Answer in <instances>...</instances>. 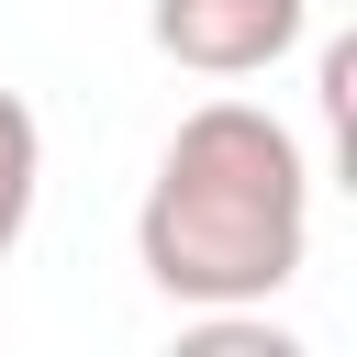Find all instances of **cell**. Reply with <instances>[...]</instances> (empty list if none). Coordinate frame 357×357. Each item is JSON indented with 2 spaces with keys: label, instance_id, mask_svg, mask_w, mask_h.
Listing matches in <instances>:
<instances>
[{
  "label": "cell",
  "instance_id": "4",
  "mask_svg": "<svg viewBox=\"0 0 357 357\" xmlns=\"http://www.w3.org/2000/svg\"><path fill=\"white\" fill-rule=\"evenodd\" d=\"M167 357H312V346L290 324H268V312H201V324H178Z\"/></svg>",
  "mask_w": 357,
  "mask_h": 357
},
{
  "label": "cell",
  "instance_id": "2",
  "mask_svg": "<svg viewBox=\"0 0 357 357\" xmlns=\"http://www.w3.org/2000/svg\"><path fill=\"white\" fill-rule=\"evenodd\" d=\"M145 33L190 78H257L312 33V0H145Z\"/></svg>",
  "mask_w": 357,
  "mask_h": 357
},
{
  "label": "cell",
  "instance_id": "3",
  "mask_svg": "<svg viewBox=\"0 0 357 357\" xmlns=\"http://www.w3.org/2000/svg\"><path fill=\"white\" fill-rule=\"evenodd\" d=\"M33 201H45V123L22 112V89H0V257L22 245Z\"/></svg>",
  "mask_w": 357,
  "mask_h": 357
},
{
  "label": "cell",
  "instance_id": "1",
  "mask_svg": "<svg viewBox=\"0 0 357 357\" xmlns=\"http://www.w3.org/2000/svg\"><path fill=\"white\" fill-rule=\"evenodd\" d=\"M312 156L279 112L257 100H201L145 201H134V257L167 301L190 312H268L290 279H301V245H312Z\"/></svg>",
  "mask_w": 357,
  "mask_h": 357
}]
</instances>
